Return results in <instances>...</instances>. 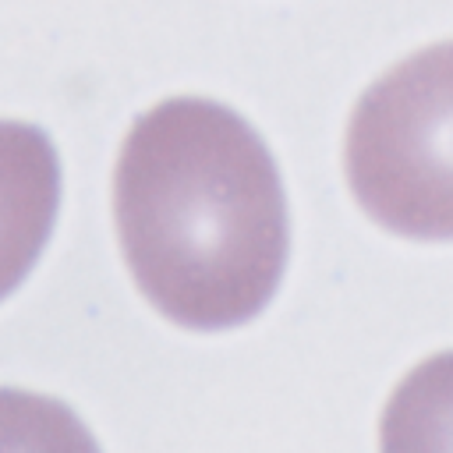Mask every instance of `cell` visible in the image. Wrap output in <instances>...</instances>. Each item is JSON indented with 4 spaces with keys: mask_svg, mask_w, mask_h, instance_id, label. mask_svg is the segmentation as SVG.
I'll return each instance as SVG.
<instances>
[{
    "mask_svg": "<svg viewBox=\"0 0 453 453\" xmlns=\"http://www.w3.org/2000/svg\"><path fill=\"white\" fill-rule=\"evenodd\" d=\"M379 453H453V350L396 382L379 418Z\"/></svg>",
    "mask_w": 453,
    "mask_h": 453,
    "instance_id": "obj_4",
    "label": "cell"
},
{
    "mask_svg": "<svg viewBox=\"0 0 453 453\" xmlns=\"http://www.w3.org/2000/svg\"><path fill=\"white\" fill-rule=\"evenodd\" d=\"M343 170L357 205L414 241H453V39L393 64L357 99Z\"/></svg>",
    "mask_w": 453,
    "mask_h": 453,
    "instance_id": "obj_2",
    "label": "cell"
},
{
    "mask_svg": "<svg viewBox=\"0 0 453 453\" xmlns=\"http://www.w3.org/2000/svg\"><path fill=\"white\" fill-rule=\"evenodd\" d=\"M60 205L53 142L21 120H0V301L28 276Z\"/></svg>",
    "mask_w": 453,
    "mask_h": 453,
    "instance_id": "obj_3",
    "label": "cell"
},
{
    "mask_svg": "<svg viewBox=\"0 0 453 453\" xmlns=\"http://www.w3.org/2000/svg\"><path fill=\"white\" fill-rule=\"evenodd\" d=\"M113 219L138 290L184 329L241 326L280 287L283 184L258 131L223 103L173 96L131 124Z\"/></svg>",
    "mask_w": 453,
    "mask_h": 453,
    "instance_id": "obj_1",
    "label": "cell"
},
{
    "mask_svg": "<svg viewBox=\"0 0 453 453\" xmlns=\"http://www.w3.org/2000/svg\"><path fill=\"white\" fill-rule=\"evenodd\" d=\"M0 453H99V446L67 403L0 389Z\"/></svg>",
    "mask_w": 453,
    "mask_h": 453,
    "instance_id": "obj_5",
    "label": "cell"
}]
</instances>
